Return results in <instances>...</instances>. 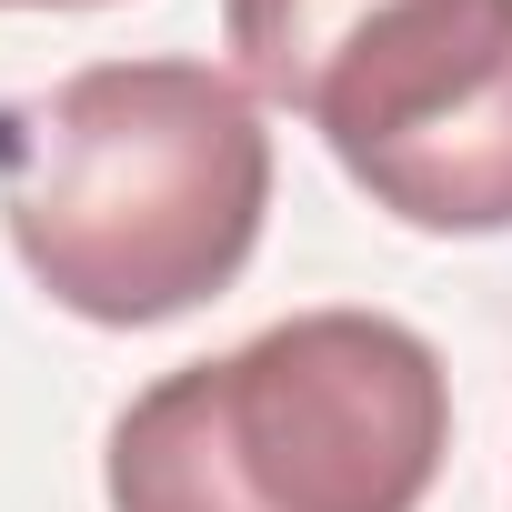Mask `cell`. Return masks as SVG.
I'll use <instances>...</instances> for the list:
<instances>
[{"mask_svg": "<svg viewBox=\"0 0 512 512\" xmlns=\"http://www.w3.org/2000/svg\"><path fill=\"white\" fill-rule=\"evenodd\" d=\"M272 211V131L211 61H91L0 101V221L21 272L101 322L151 332L241 282Z\"/></svg>", "mask_w": 512, "mask_h": 512, "instance_id": "obj_1", "label": "cell"}, {"mask_svg": "<svg viewBox=\"0 0 512 512\" xmlns=\"http://www.w3.org/2000/svg\"><path fill=\"white\" fill-rule=\"evenodd\" d=\"M0 11H101V0H0Z\"/></svg>", "mask_w": 512, "mask_h": 512, "instance_id": "obj_4", "label": "cell"}, {"mask_svg": "<svg viewBox=\"0 0 512 512\" xmlns=\"http://www.w3.org/2000/svg\"><path fill=\"white\" fill-rule=\"evenodd\" d=\"M241 91L312 121L372 211L512 231V0H221Z\"/></svg>", "mask_w": 512, "mask_h": 512, "instance_id": "obj_3", "label": "cell"}, {"mask_svg": "<svg viewBox=\"0 0 512 512\" xmlns=\"http://www.w3.org/2000/svg\"><path fill=\"white\" fill-rule=\"evenodd\" d=\"M452 452L442 352L392 312H292L111 422V512H422Z\"/></svg>", "mask_w": 512, "mask_h": 512, "instance_id": "obj_2", "label": "cell"}]
</instances>
